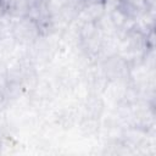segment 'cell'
Listing matches in <instances>:
<instances>
[{
  "label": "cell",
  "mask_w": 156,
  "mask_h": 156,
  "mask_svg": "<svg viewBox=\"0 0 156 156\" xmlns=\"http://www.w3.org/2000/svg\"><path fill=\"white\" fill-rule=\"evenodd\" d=\"M102 5L105 7V11L106 12H110V11L119 7L121 0H102Z\"/></svg>",
  "instance_id": "4"
},
{
  "label": "cell",
  "mask_w": 156,
  "mask_h": 156,
  "mask_svg": "<svg viewBox=\"0 0 156 156\" xmlns=\"http://www.w3.org/2000/svg\"><path fill=\"white\" fill-rule=\"evenodd\" d=\"M10 35L17 44L29 45L35 43L41 35L39 24L29 17H22L12 20Z\"/></svg>",
  "instance_id": "1"
},
{
  "label": "cell",
  "mask_w": 156,
  "mask_h": 156,
  "mask_svg": "<svg viewBox=\"0 0 156 156\" xmlns=\"http://www.w3.org/2000/svg\"><path fill=\"white\" fill-rule=\"evenodd\" d=\"M6 15V7H5V2L4 0H0V17Z\"/></svg>",
  "instance_id": "5"
},
{
  "label": "cell",
  "mask_w": 156,
  "mask_h": 156,
  "mask_svg": "<svg viewBox=\"0 0 156 156\" xmlns=\"http://www.w3.org/2000/svg\"><path fill=\"white\" fill-rule=\"evenodd\" d=\"M6 7V15L12 20L27 17L30 7L29 0H4Z\"/></svg>",
  "instance_id": "3"
},
{
  "label": "cell",
  "mask_w": 156,
  "mask_h": 156,
  "mask_svg": "<svg viewBox=\"0 0 156 156\" xmlns=\"http://www.w3.org/2000/svg\"><path fill=\"white\" fill-rule=\"evenodd\" d=\"M89 4H102V0H84V5Z\"/></svg>",
  "instance_id": "6"
},
{
  "label": "cell",
  "mask_w": 156,
  "mask_h": 156,
  "mask_svg": "<svg viewBox=\"0 0 156 156\" xmlns=\"http://www.w3.org/2000/svg\"><path fill=\"white\" fill-rule=\"evenodd\" d=\"M119 7L133 21H135L141 15H144L145 12L152 9L146 2V0H121Z\"/></svg>",
  "instance_id": "2"
}]
</instances>
